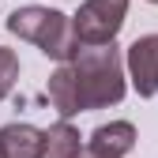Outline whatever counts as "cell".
<instances>
[{
  "instance_id": "cell-3",
  "label": "cell",
  "mask_w": 158,
  "mask_h": 158,
  "mask_svg": "<svg viewBox=\"0 0 158 158\" xmlns=\"http://www.w3.org/2000/svg\"><path fill=\"white\" fill-rule=\"evenodd\" d=\"M124 15H128V0H87V4L72 15L79 45L83 49L113 45V38L124 27Z\"/></svg>"
},
{
  "instance_id": "cell-9",
  "label": "cell",
  "mask_w": 158,
  "mask_h": 158,
  "mask_svg": "<svg viewBox=\"0 0 158 158\" xmlns=\"http://www.w3.org/2000/svg\"><path fill=\"white\" fill-rule=\"evenodd\" d=\"M15 79H19V56H15V49H4V45H0V102L11 94Z\"/></svg>"
},
{
  "instance_id": "cell-4",
  "label": "cell",
  "mask_w": 158,
  "mask_h": 158,
  "mask_svg": "<svg viewBox=\"0 0 158 158\" xmlns=\"http://www.w3.org/2000/svg\"><path fill=\"white\" fill-rule=\"evenodd\" d=\"M128 79L139 98H154L158 94V34H143L135 38V42L128 45Z\"/></svg>"
},
{
  "instance_id": "cell-8",
  "label": "cell",
  "mask_w": 158,
  "mask_h": 158,
  "mask_svg": "<svg viewBox=\"0 0 158 158\" xmlns=\"http://www.w3.org/2000/svg\"><path fill=\"white\" fill-rule=\"evenodd\" d=\"M83 135L75 132L72 121H56L45 128V158H79L83 154Z\"/></svg>"
},
{
  "instance_id": "cell-12",
  "label": "cell",
  "mask_w": 158,
  "mask_h": 158,
  "mask_svg": "<svg viewBox=\"0 0 158 158\" xmlns=\"http://www.w3.org/2000/svg\"><path fill=\"white\" fill-rule=\"evenodd\" d=\"M0 158H4V151H0Z\"/></svg>"
},
{
  "instance_id": "cell-11",
  "label": "cell",
  "mask_w": 158,
  "mask_h": 158,
  "mask_svg": "<svg viewBox=\"0 0 158 158\" xmlns=\"http://www.w3.org/2000/svg\"><path fill=\"white\" fill-rule=\"evenodd\" d=\"M147 4H158V0H147Z\"/></svg>"
},
{
  "instance_id": "cell-1",
  "label": "cell",
  "mask_w": 158,
  "mask_h": 158,
  "mask_svg": "<svg viewBox=\"0 0 158 158\" xmlns=\"http://www.w3.org/2000/svg\"><path fill=\"white\" fill-rule=\"evenodd\" d=\"M4 27L19 42H34L45 56H53V60H60V64H72L79 56V34H75V23L64 11L27 4V8H15Z\"/></svg>"
},
{
  "instance_id": "cell-2",
  "label": "cell",
  "mask_w": 158,
  "mask_h": 158,
  "mask_svg": "<svg viewBox=\"0 0 158 158\" xmlns=\"http://www.w3.org/2000/svg\"><path fill=\"white\" fill-rule=\"evenodd\" d=\"M72 72H75V79H79L83 109L121 106L128 83H124V60H121V49H117V45L79 49V56L72 60Z\"/></svg>"
},
{
  "instance_id": "cell-5",
  "label": "cell",
  "mask_w": 158,
  "mask_h": 158,
  "mask_svg": "<svg viewBox=\"0 0 158 158\" xmlns=\"http://www.w3.org/2000/svg\"><path fill=\"white\" fill-rule=\"evenodd\" d=\"M0 151L4 158H45V128L11 121L0 128Z\"/></svg>"
},
{
  "instance_id": "cell-6",
  "label": "cell",
  "mask_w": 158,
  "mask_h": 158,
  "mask_svg": "<svg viewBox=\"0 0 158 158\" xmlns=\"http://www.w3.org/2000/svg\"><path fill=\"white\" fill-rule=\"evenodd\" d=\"M135 124H128V121H109V124H98L94 132H90V151H98V154H106V158H124V154H132L135 151Z\"/></svg>"
},
{
  "instance_id": "cell-10",
  "label": "cell",
  "mask_w": 158,
  "mask_h": 158,
  "mask_svg": "<svg viewBox=\"0 0 158 158\" xmlns=\"http://www.w3.org/2000/svg\"><path fill=\"white\" fill-rule=\"evenodd\" d=\"M79 158H106V154H98V151H90V147H87V151L79 154Z\"/></svg>"
},
{
  "instance_id": "cell-7",
  "label": "cell",
  "mask_w": 158,
  "mask_h": 158,
  "mask_svg": "<svg viewBox=\"0 0 158 158\" xmlns=\"http://www.w3.org/2000/svg\"><path fill=\"white\" fill-rule=\"evenodd\" d=\"M49 102L60 113V121H72L75 113H83V94H79V79H75L72 64H60L49 75Z\"/></svg>"
}]
</instances>
